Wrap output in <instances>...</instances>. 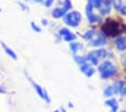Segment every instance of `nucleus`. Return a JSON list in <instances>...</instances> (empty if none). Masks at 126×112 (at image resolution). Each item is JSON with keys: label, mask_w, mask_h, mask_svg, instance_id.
I'll return each mask as SVG.
<instances>
[{"label": "nucleus", "mask_w": 126, "mask_h": 112, "mask_svg": "<svg viewBox=\"0 0 126 112\" xmlns=\"http://www.w3.org/2000/svg\"><path fill=\"white\" fill-rule=\"evenodd\" d=\"M106 52L104 50H99V51H94V52H91V53L89 54V59L91 60L94 64H97L98 60L99 59H101L102 57H105Z\"/></svg>", "instance_id": "7ed1b4c3"}, {"label": "nucleus", "mask_w": 126, "mask_h": 112, "mask_svg": "<svg viewBox=\"0 0 126 112\" xmlns=\"http://www.w3.org/2000/svg\"><path fill=\"white\" fill-rule=\"evenodd\" d=\"M107 105H109L110 108H113V112H115L116 109H117V102H116L115 100H110V101H108Z\"/></svg>", "instance_id": "39448f33"}, {"label": "nucleus", "mask_w": 126, "mask_h": 112, "mask_svg": "<svg viewBox=\"0 0 126 112\" xmlns=\"http://www.w3.org/2000/svg\"><path fill=\"white\" fill-rule=\"evenodd\" d=\"M119 10H121V13L123 15H126V6H122L121 8H119Z\"/></svg>", "instance_id": "6e6552de"}, {"label": "nucleus", "mask_w": 126, "mask_h": 112, "mask_svg": "<svg viewBox=\"0 0 126 112\" xmlns=\"http://www.w3.org/2000/svg\"><path fill=\"white\" fill-rule=\"evenodd\" d=\"M63 13H64V9H56V10L54 11V15L56 17H60L61 15H63Z\"/></svg>", "instance_id": "0eeeda50"}, {"label": "nucleus", "mask_w": 126, "mask_h": 112, "mask_svg": "<svg viewBox=\"0 0 126 112\" xmlns=\"http://www.w3.org/2000/svg\"><path fill=\"white\" fill-rule=\"evenodd\" d=\"M116 46H117L119 50H125L126 49V39L119 37V39L116 41Z\"/></svg>", "instance_id": "20e7f679"}, {"label": "nucleus", "mask_w": 126, "mask_h": 112, "mask_svg": "<svg viewBox=\"0 0 126 112\" xmlns=\"http://www.w3.org/2000/svg\"><path fill=\"white\" fill-rule=\"evenodd\" d=\"M122 94H123V95L126 94V86H123V87H122Z\"/></svg>", "instance_id": "1a4fd4ad"}, {"label": "nucleus", "mask_w": 126, "mask_h": 112, "mask_svg": "<svg viewBox=\"0 0 126 112\" xmlns=\"http://www.w3.org/2000/svg\"><path fill=\"white\" fill-rule=\"evenodd\" d=\"M113 1H114V6H115L116 8H118V9L123 6L122 5V0H113Z\"/></svg>", "instance_id": "423d86ee"}, {"label": "nucleus", "mask_w": 126, "mask_h": 112, "mask_svg": "<svg viewBox=\"0 0 126 112\" xmlns=\"http://www.w3.org/2000/svg\"><path fill=\"white\" fill-rule=\"evenodd\" d=\"M100 72H101V76L104 78H107V77H110L111 75H114L116 72V68L113 64L110 62H105L104 65H101L100 67Z\"/></svg>", "instance_id": "f257e3e1"}, {"label": "nucleus", "mask_w": 126, "mask_h": 112, "mask_svg": "<svg viewBox=\"0 0 126 112\" xmlns=\"http://www.w3.org/2000/svg\"><path fill=\"white\" fill-rule=\"evenodd\" d=\"M80 19H81V16L78 11H73V13H70L66 16V23L71 26H77V25L80 23Z\"/></svg>", "instance_id": "f03ea898"}, {"label": "nucleus", "mask_w": 126, "mask_h": 112, "mask_svg": "<svg viewBox=\"0 0 126 112\" xmlns=\"http://www.w3.org/2000/svg\"><path fill=\"white\" fill-rule=\"evenodd\" d=\"M51 3H52V0H47V2H46V5L47 6H50Z\"/></svg>", "instance_id": "9d476101"}]
</instances>
